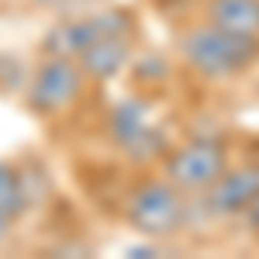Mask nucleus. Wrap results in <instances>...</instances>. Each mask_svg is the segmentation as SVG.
<instances>
[{"label": "nucleus", "mask_w": 259, "mask_h": 259, "mask_svg": "<svg viewBox=\"0 0 259 259\" xmlns=\"http://www.w3.org/2000/svg\"><path fill=\"white\" fill-rule=\"evenodd\" d=\"M180 56L200 76L228 80V76H239L259 62V38L232 35L218 24H200L180 38Z\"/></svg>", "instance_id": "1"}, {"label": "nucleus", "mask_w": 259, "mask_h": 259, "mask_svg": "<svg viewBox=\"0 0 259 259\" xmlns=\"http://www.w3.org/2000/svg\"><path fill=\"white\" fill-rule=\"evenodd\" d=\"M124 218L128 225L149 235V239H162V235H173L183 228L187 221V200H183V190H177L169 180H149V183H139L128 197V207H124Z\"/></svg>", "instance_id": "2"}, {"label": "nucleus", "mask_w": 259, "mask_h": 259, "mask_svg": "<svg viewBox=\"0 0 259 259\" xmlns=\"http://www.w3.org/2000/svg\"><path fill=\"white\" fill-rule=\"evenodd\" d=\"M104 31L83 49L80 56V69L94 80H114L124 62L132 56V38H135V14L132 11H104Z\"/></svg>", "instance_id": "3"}, {"label": "nucleus", "mask_w": 259, "mask_h": 259, "mask_svg": "<svg viewBox=\"0 0 259 259\" xmlns=\"http://www.w3.org/2000/svg\"><path fill=\"white\" fill-rule=\"evenodd\" d=\"M166 180L183 194H204L228 169V149L218 139H194L166 156Z\"/></svg>", "instance_id": "4"}, {"label": "nucleus", "mask_w": 259, "mask_h": 259, "mask_svg": "<svg viewBox=\"0 0 259 259\" xmlns=\"http://www.w3.org/2000/svg\"><path fill=\"white\" fill-rule=\"evenodd\" d=\"M83 73L80 62L69 56H49L35 69V80L28 87V107L38 114H62L69 111L83 94Z\"/></svg>", "instance_id": "5"}, {"label": "nucleus", "mask_w": 259, "mask_h": 259, "mask_svg": "<svg viewBox=\"0 0 259 259\" xmlns=\"http://www.w3.org/2000/svg\"><path fill=\"white\" fill-rule=\"evenodd\" d=\"M256 197H259V166H235V169H225L204 190V207L218 218H235Z\"/></svg>", "instance_id": "6"}, {"label": "nucleus", "mask_w": 259, "mask_h": 259, "mask_svg": "<svg viewBox=\"0 0 259 259\" xmlns=\"http://www.w3.org/2000/svg\"><path fill=\"white\" fill-rule=\"evenodd\" d=\"M207 24L259 38V0H207Z\"/></svg>", "instance_id": "7"}, {"label": "nucleus", "mask_w": 259, "mask_h": 259, "mask_svg": "<svg viewBox=\"0 0 259 259\" xmlns=\"http://www.w3.org/2000/svg\"><path fill=\"white\" fill-rule=\"evenodd\" d=\"M100 31H104V18H100V14L66 21V24H59V28L45 38V52H49V56H69V59H76Z\"/></svg>", "instance_id": "8"}, {"label": "nucleus", "mask_w": 259, "mask_h": 259, "mask_svg": "<svg viewBox=\"0 0 259 259\" xmlns=\"http://www.w3.org/2000/svg\"><path fill=\"white\" fill-rule=\"evenodd\" d=\"M145 128H149V107L142 100H121L107 118V135L118 149H128Z\"/></svg>", "instance_id": "9"}, {"label": "nucleus", "mask_w": 259, "mask_h": 259, "mask_svg": "<svg viewBox=\"0 0 259 259\" xmlns=\"http://www.w3.org/2000/svg\"><path fill=\"white\" fill-rule=\"evenodd\" d=\"M28 183L21 177L18 166H11V162H0V211L7 214V218H21L24 211H28Z\"/></svg>", "instance_id": "10"}, {"label": "nucleus", "mask_w": 259, "mask_h": 259, "mask_svg": "<svg viewBox=\"0 0 259 259\" xmlns=\"http://www.w3.org/2000/svg\"><path fill=\"white\" fill-rule=\"evenodd\" d=\"M242 214H245V218H249V221H256V228H259V197L252 200V204H249V207H245Z\"/></svg>", "instance_id": "11"}, {"label": "nucleus", "mask_w": 259, "mask_h": 259, "mask_svg": "<svg viewBox=\"0 0 259 259\" xmlns=\"http://www.w3.org/2000/svg\"><path fill=\"white\" fill-rule=\"evenodd\" d=\"M11 225H14V218H7V214L0 211V242L7 239V232H11Z\"/></svg>", "instance_id": "12"}, {"label": "nucleus", "mask_w": 259, "mask_h": 259, "mask_svg": "<svg viewBox=\"0 0 259 259\" xmlns=\"http://www.w3.org/2000/svg\"><path fill=\"white\" fill-rule=\"evenodd\" d=\"M35 4H59V0H35Z\"/></svg>", "instance_id": "13"}]
</instances>
